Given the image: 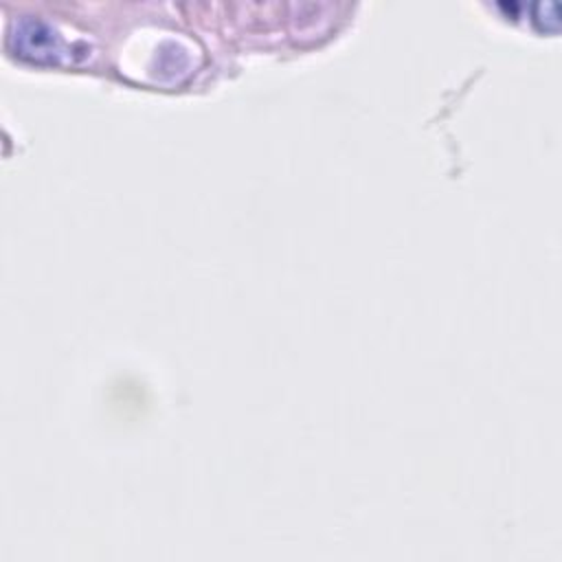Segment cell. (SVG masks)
Here are the masks:
<instances>
[{
  "label": "cell",
  "instance_id": "cell-1",
  "mask_svg": "<svg viewBox=\"0 0 562 562\" xmlns=\"http://www.w3.org/2000/svg\"><path fill=\"white\" fill-rule=\"evenodd\" d=\"M11 37L18 42V53L35 61H59L72 50L53 24L37 18L20 20Z\"/></svg>",
  "mask_w": 562,
  "mask_h": 562
}]
</instances>
